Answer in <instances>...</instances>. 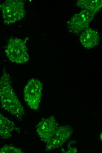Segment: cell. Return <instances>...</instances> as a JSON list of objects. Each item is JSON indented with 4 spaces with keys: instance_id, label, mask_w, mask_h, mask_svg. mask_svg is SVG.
Listing matches in <instances>:
<instances>
[{
    "instance_id": "obj_1",
    "label": "cell",
    "mask_w": 102,
    "mask_h": 153,
    "mask_svg": "<svg viewBox=\"0 0 102 153\" xmlns=\"http://www.w3.org/2000/svg\"><path fill=\"white\" fill-rule=\"evenodd\" d=\"M11 77L6 70L0 77V101L2 107L21 121L25 111L12 85Z\"/></svg>"
},
{
    "instance_id": "obj_2",
    "label": "cell",
    "mask_w": 102,
    "mask_h": 153,
    "mask_svg": "<svg viewBox=\"0 0 102 153\" xmlns=\"http://www.w3.org/2000/svg\"><path fill=\"white\" fill-rule=\"evenodd\" d=\"M2 16L4 24L9 25L21 20L25 14L22 0H9L2 5Z\"/></svg>"
},
{
    "instance_id": "obj_3",
    "label": "cell",
    "mask_w": 102,
    "mask_h": 153,
    "mask_svg": "<svg viewBox=\"0 0 102 153\" xmlns=\"http://www.w3.org/2000/svg\"><path fill=\"white\" fill-rule=\"evenodd\" d=\"M5 52L8 59L13 62L22 64L29 59L25 42L17 38L9 40Z\"/></svg>"
},
{
    "instance_id": "obj_4",
    "label": "cell",
    "mask_w": 102,
    "mask_h": 153,
    "mask_svg": "<svg viewBox=\"0 0 102 153\" xmlns=\"http://www.w3.org/2000/svg\"><path fill=\"white\" fill-rule=\"evenodd\" d=\"M42 91V84L38 79L33 78L25 86L23 92L24 100L31 109L37 110L39 108Z\"/></svg>"
},
{
    "instance_id": "obj_5",
    "label": "cell",
    "mask_w": 102,
    "mask_h": 153,
    "mask_svg": "<svg viewBox=\"0 0 102 153\" xmlns=\"http://www.w3.org/2000/svg\"><path fill=\"white\" fill-rule=\"evenodd\" d=\"M58 127L55 118L52 116L42 119L38 123L36 132L41 140L46 144L52 139Z\"/></svg>"
},
{
    "instance_id": "obj_6",
    "label": "cell",
    "mask_w": 102,
    "mask_h": 153,
    "mask_svg": "<svg viewBox=\"0 0 102 153\" xmlns=\"http://www.w3.org/2000/svg\"><path fill=\"white\" fill-rule=\"evenodd\" d=\"M90 12L82 10L74 15L69 22L68 27L72 32L78 33L86 29L94 15Z\"/></svg>"
},
{
    "instance_id": "obj_7",
    "label": "cell",
    "mask_w": 102,
    "mask_h": 153,
    "mask_svg": "<svg viewBox=\"0 0 102 153\" xmlns=\"http://www.w3.org/2000/svg\"><path fill=\"white\" fill-rule=\"evenodd\" d=\"M73 131L69 126H58L52 139L46 144V150L51 151L61 147L70 137Z\"/></svg>"
},
{
    "instance_id": "obj_8",
    "label": "cell",
    "mask_w": 102,
    "mask_h": 153,
    "mask_svg": "<svg viewBox=\"0 0 102 153\" xmlns=\"http://www.w3.org/2000/svg\"><path fill=\"white\" fill-rule=\"evenodd\" d=\"M100 37L96 31L91 28L87 29L80 36V41L85 48H92L99 43Z\"/></svg>"
},
{
    "instance_id": "obj_9",
    "label": "cell",
    "mask_w": 102,
    "mask_h": 153,
    "mask_svg": "<svg viewBox=\"0 0 102 153\" xmlns=\"http://www.w3.org/2000/svg\"><path fill=\"white\" fill-rule=\"evenodd\" d=\"M13 131L19 132L21 129L13 122L0 113V136L3 139H9Z\"/></svg>"
},
{
    "instance_id": "obj_10",
    "label": "cell",
    "mask_w": 102,
    "mask_h": 153,
    "mask_svg": "<svg viewBox=\"0 0 102 153\" xmlns=\"http://www.w3.org/2000/svg\"><path fill=\"white\" fill-rule=\"evenodd\" d=\"M102 2V0H81L77 1L76 4L82 10L88 11L95 15L101 9Z\"/></svg>"
},
{
    "instance_id": "obj_11",
    "label": "cell",
    "mask_w": 102,
    "mask_h": 153,
    "mask_svg": "<svg viewBox=\"0 0 102 153\" xmlns=\"http://www.w3.org/2000/svg\"><path fill=\"white\" fill-rule=\"evenodd\" d=\"M23 153L20 148L11 145H5L0 149V153Z\"/></svg>"
},
{
    "instance_id": "obj_12",
    "label": "cell",
    "mask_w": 102,
    "mask_h": 153,
    "mask_svg": "<svg viewBox=\"0 0 102 153\" xmlns=\"http://www.w3.org/2000/svg\"><path fill=\"white\" fill-rule=\"evenodd\" d=\"M1 7H2V5H1L0 4V9L1 8Z\"/></svg>"
}]
</instances>
